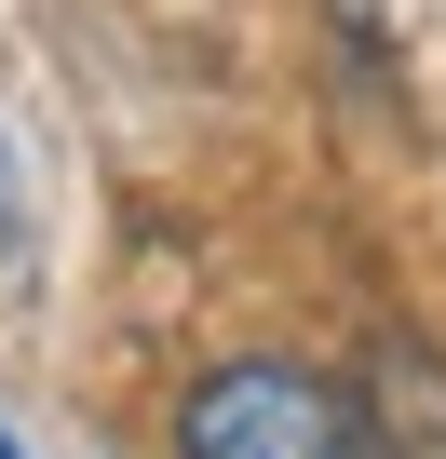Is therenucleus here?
I'll list each match as a JSON object with an SVG mask.
<instances>
[{"instance_id": "f257e3e1", "label": "nucleus", "mask_w": 446, "mask_h": 459, "mask_svg": "<svg viewBox=\"0 0 446 459\" xmlns=\"http://www.w3.org/2000/svg\"><path fill=\"white\" fill-rule=\"evenodd\" d=\"M176 459H379V446H365V392H338L325 365L231 351V365L189 378V405H176Z\"/></svg>"}, {"instance_id": "f03ea898", "label": "nucleus", "mask_w": 446, "mask_h": 459, "mask_svg": "<svg viewBox=\"0 0 446 459\" xmlns=\"http://www.w3.org/2000/svg\"><path fill=\"white\" fill-rule=\"evenodd\" d=\"M365 446L379 459H446V351H419V338L365 351Z\"/></svg>"}, {"instance_id": "7ed1b4c3", "label": "nucleus", "mask_w": 446, "mask_h": 459, "mask_svg": "<svg viewBox=\"0 0 446 459\" xmlns=\"http://www.w3.org/2000/svg\"><path fill=\"white\" fill-rule=\"evenodd\" d=\"M28 244V203H14V162H0V257Z\"/></svg>"}, {"instance_id": "20e7f679", "label": "nucleus", "mask_w": 446, "mask_h": 459, "mask_svg": "<svg viewBox=\"0 0 446 459\" xmlns=\"http://www.w3.org/2000/svg\"><path fill=\"white\" fill-rule=\"evenodd\" d=\"M0 459H28V446H14V432H0Z\"/></svg>"}]
</instances>
